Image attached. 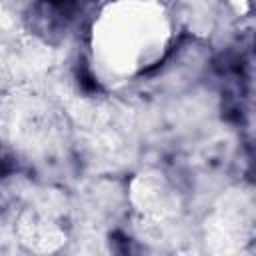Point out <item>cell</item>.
I'll list each match as a JSON object with an SVG mask.
<instances>
[{
  "label": "cell",
  "mask_w": 256,
  "mask_h": 256,
  "mask_svg": "<svg viewBox=\"0 0 256 256\" xmlns=\"http://www.w3.org/2000/svg\"><path fill=\"white\" fill-rule=\"evenodd\" d=\"M20 238L34 252H52L64 240L58 226L38 214H30V218L20 224Z\"/></svg>",
  "instance_id": "2"
},
{
  "label": "cell",
  "mask_w": 256,
  "mask_h": 256,
  "mask_svg": "<svg viewBox=\"0 0 256 256\" xmlns=\"http://www.w3.org/2000/svg\"><path fill=\"white\" fill-rule=\"evenodd\" d=\"M172 22L154 2H118L104 8L92 28V58L110 78H132L168 52Z\"/></svg>",
  "instance_id": "1"
}]
</instances>
